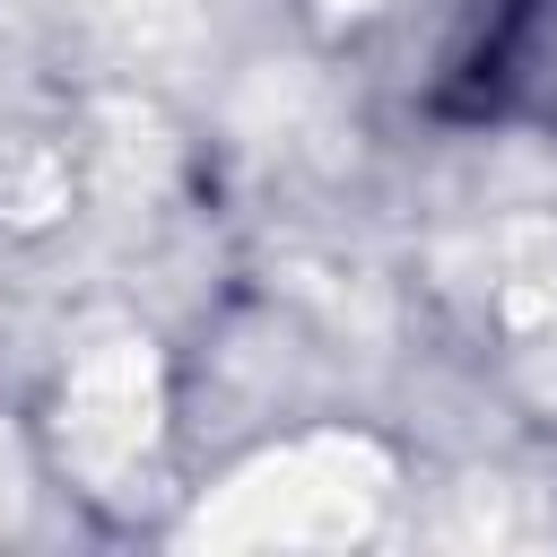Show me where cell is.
<instances>
[{"label": "cell", "mask_w": 557, "mask_h": 557, "mask_svg": "<svg viewBox=\"0 0 557 557\" xmlns=\"http://www.w3.org/2000/svg\"><path fill=\"white\" fill-rule=\"evenodd\" d=\"M392 470L366 435H305L270 461H252L200 522L191 540L218 548H322V540H357L383 505Z\"/></svg>", "instance_id": "obj_1"}, {"label": "cell", "mask_w": 557, "mask_h": 557, "mask_svg": "<svg viewBox=\"0 0 557 557\" xmlns=\"http://www.w3.org/2000/svg\"><path fill=\"white\" fill-rule=\"evenodd\" d=\"M157 435V357L139 339H104L96 357H78L70 392H61V453L87 479H122Z\"/></svg>", "instance_id": "obj_2"}]
</instances>
